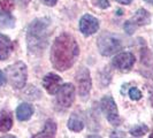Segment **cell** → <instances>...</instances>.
<instances>
[{"mask_svg": "<svg viewBox=\"0 0 153 138\" xmlns=\"http://www.w3.org/2000/svg\"><path fill=\"white\" fill-rule=\"evenodd\" d=\"M79 55V47L76 39L68 32H63L54 39L50 60L54 69L66 71L74 66Z\"/></svg>", "mask_w": 153, "mask_h": 138, "instance_id": "obj_1", "label": "cell"}, {"mask_svg": "<svg viewBox=\"0 0 153 138\" xmlns=\"http://www.w3.org/2000/svg\"><path fill=\"white\" fill-rule=\"evenodd\" d=\"M109 138H126V134L121 130H114L111 134Z\"/></svg>", "mask_w": 153, "mask_h": 138, "instance_id": "obj_21", "label": "cell"}, {"mask_svg": "<svg viewBox=\"0 0 153 138\" xmlns=\"http://www.w3.org/2000/svg\"><path fill=\"white\" fill-rule=\"evenodd\" d=\"M33 114V107L28 102H22L16 108V117L20 121H28Z\"/></svg>", "mask_w": 153, "mask_h": 138, "instance_id": "obj_14", "label": "cell"}, {"mask_svg": "<svg viewBox=\"0 0 153 138\" xmlns=\"http://www.w3.org/2000/svg\"><path fill=\"white\" fill-rule=\"evenodd\" d=\"M150 22H151L150 12H147L144 8H140L134 14V16L131 17L130 20L124 22L123 29L128 35H132L137 28L143 27V25H147V24H150Z\"/></svg>", "mask_w": 153, "mask_h": 138, "instance_id": "obj_6", "label": "cell"}, {"mask_svg": "<svg viewBox=\"0 0 153 138\" xmlns=\"http://www.w3.org/2000/svg\"><path fill=\"white\" fill-rule=\"evenodd\" d=\"M76 82H77V86H78V93L79 96L85 99L89 94H90V91H91V86H92V82H91V76H90V71L89 69L85 68V67H82L77 70L76 73Z\"/></svg>", "mask_w": 153, "mask_h": 138, "instance_id": "obj_7", "label": "cell"}, {"mask_svg": "<svg viewBox=\"0 0 153 138\" xmlns=\"http://www.w3.org/2000/svg\"><path fill=\"white\" fill-rule=\"evenodd\" d=\"M6 78L14 89H22L27 83L28 69L27 65L22 61L15 62L6 68Z\"/></svg>", "mask_w": 153, "mask_h": 138, "instance_id": "obj_3", "label": "cell"}, {"mask_svg": "<svg viewBox=\"0 0 153 138\" xmlns=\"http://www.w3.org/2000/svg\"><path fill=\"white\" fill-rule=\"evenodd\" d=\"M150 138H153V131L151 132V135H150Z\"/></svg>", "mask_w": 153, "mask_h": 138, "instance_id": "obj_30", "label": "cell"}, {"mask_svg": "<svg viewBox=\"0 0 153 138\" xmlns=\"http://www.w3.org/2000/svg\"><path fill=\"white\" fill-rule=\"evenodd\" d=\"M0 27L5 29H12L15 27V17L10 14V12L0 9Z\"/></svg>", "mask_w": 153, "mask_h": 138, "instance_id": "obj_17", "label": "cell"}, {"mask_svg": "<svg viewBox=\"0 0 153 138\" xmlns=\"http://www.w3.org/2000/svg\"><path fill=\"white\" fill-rule=\"evenodd\" d=\"M145 2H147V4H150V5H153V0H144Z\"/></svg>", "mask_w": 153, "mask_h": 138, "instance_id": "obj_28", "label": "cell"}, {"mask_svg": "<svg viewBox=\"0 0 153 138\" xmlns=\"http://www.w3.org/2000/svg\"><path fill=\"white\" fill-rule=\"evenodd\" d=\"M67 127H68L69 130L74 131V132H79L84 128V121L82 120V117L79 115H77L76 113H73L69 117Z\"/></svg>", "mask_w": 153, "mask_h": 138, "instance_id": "obj_16", "label": "cell"}, {"mask_svg": "<svg viewBox=\"0 0 153 138\" xmlns=\"http://www.w3.org/2000/svg\"><path fill=\"white\" fill-rule=\"evenodd\" d=\"M21 1H22L23 4H24V5H25V4H28V2H30L31 0H21Z\"/></svg>", "mask_w": 153, "mask_h": 138, "instance_id": "obj_29", "label": "cell"}, {"mask_svg": "<svg viewBox=\"0 0 153 138\" xmlns=\"http://www.w3.org/2000/svg\"><path fill=\"white\" fill-rule=\"evenodd\" d=\"M5 83H6V76H5V74L0 70V86L4 85Z\"/></svg>", "mask_w": 153, "mask_h": 138, "instance_id": "obj_24", "label": "cell"}, {"mask_svg": "<svg viewBox=\"0 0 153 138\" xmlns=\"http://www.w3.org/2000/svg\"><path fill=\"white\" fill-rule=\"evenodd\" d=\"M50 28L51 21L47 17H39L30 23L27 30V45L30 53L44 52L50 40Z\"/></svg>", "mask_w": 153, "mask_h": 138, "instance_id": "obj_2", "label": "cell"}, {"mask_svg": "<svg viewBox=\"0 0 153 138\" xmlns=\"http://www.w3.org/2000/svg\"><path fill=\"white\" fill-rule=\"evenodd\" d=\"M100 106H101V111L105 115V117L113 127H119L121 124L122 121H121V117L117 111V106L111 96H105L100 101Z\"/></svg>", "mask_w": 153, "mask_h": 138, "instance_id": "obj_5", "label": "cell"}, {"mask_svg": "<svg viewBox=\"0 0 153 138\" xmlns=\"http://www.w3.org/2000/svg\"><path fill=\"white\" fill-rule=\"evenodd\" d=\"M97 6H99L102 9L108 8L109 7V1L108 0H97Z\"/></svg>", "mask_w": 153, "mask_h": 138, "instance_id": "obj_22", "label": "cell"}, {"mask_svg": "<svg viewBox=\"0 0 153 138\" xmlns=\"http://www.w3.org/2000/svg\"><path fill=\"white\" fill-rule=\"evenodd\" d=\"M0 138H17V137L12 136V135H6V136H2V137H0Z\"/></svg>", "mask_w": 153, "mask_h": 138, "instance_id": "obj_26", "label": "cell"}, {"mask_svg": "<svg viewBox=\"0 0 153 138\" xmlns=\"http://www.w3.org/2000/svg\"><path fill=\"white\" fill-rule=\"evenodd\" d=\"M99 29V21L91 14H85L79 20V30L84 36H91Z\"/></svg>", "mask_w": 153, "mask_h": 138, "instance_id": "obj_10", "label": "cell"}, {"mask_svg": "<svg viewBox=\"0 0 153 138\" xmlns=\"http://www.w3.org/2000/svg\"><path fill=\"white\" fill-rule=\"evenodd\" d=\"M55 134H56V123L52 119H48L45 122L44 129L31 138H54Z\"/></svg>", "mask_w": 153, "mask_h": 138, "instance_id": "obj_12", "label": "cell"}, {"mask_svg": "<svg viewBox=\"0 0 153 138\" xmlns=\"http://www.w3.org/2000/svg\"><path fill=\"white\" fill-rule=\"evenodd\" d=\"M115 1H117L119 4H122V5H130L132 0H115Z\"/></svg>", "mask_w": 153, "mask_h": 138, "instance_id": "obj_25", "label": "cell"}, {"mask_svg": "<svg viewBox=\"0 0 153 138\" xmlns=\"http://www.w3.org/2000/svg\"><path fill=\"white\" fill-rule=\"evenodd\" d=\"M129 97H130L131 100H139L142 97H143V94H142V92L139 91V89L138 88H131L130 90H129Z\"/></svg>", "mask_w": 153, "mask_h": 138, "instance_id": "obj_20", "label": "cell"}, {"mask_svg": "<svg viewBox=\"0 0 153 138\" xmlns=\"http://www.w3.org/2000/svg\"><path fill=\"white\" fill-rule=\"evenodd\" d=\"M135 61H136V58L131 52H122L115 55L112 63L115 68L121 71H129L135 65Z\"/></svg>", "mask_w": 153, "mask_h": 138, "instance_id": "obj_9", "label": "cell"}, {"mask_svg": "<svg viewBox=\"0 0 153 138\" xmlns=\"http://www.w3.org/2000/svg\"><path fill=\"white\" fill-rule=\"evenodd\" d=\"M86 138H101L100 136H98V135H91V136H89V137Z\"/></svg>", "mask_w": 153, "mask_h": 138, "instance_id": "obj_27", "label": "cell"}, {"mask_svg": "<svg viewBox=\"0 0 153 138\" xmlns=\"http://www.w3.org/2000/svg\"><path fill=\"white\" fill-rule=\"evenodd\" d=\"M97 46L101 55L104 56H111L113 54L117 53L122 48V42L117 36L113 33L105 32L98 38Z\"/></svg>", "mask_w": 153, "mask_h": 138, "instance_id": "obj_4", "label": "cell"}, {"mask_svg": "<svg viewBox=\"0 0 153 138\" xmlns=\"http://www.w3.org/2000/svg\"><path fill=\"white\" fill-rule=\"evenodd\" d=\"M149 127L145 125V124H137L135 127H132L129 131V134L132 135L134 137H140V136H144L145 134L149 132Z\"/></svg>", "mask_w": 153, "mask_h": 138, "instance_id": "obj_18", "label": "cell"}, {"mask_svg": "<svg viewBox=\"0 0 153 138\" xmlns=\"http://www.w3.org/2000/svg\"><path fill=\"white\" fill-rule=\"evenodd\" d=\"M13 127V116L12 113L8 111H1L0 112V131L7 132Z\"/></svg>", "mask_w": 153, "mask_h": 138, "instance_id": "obj_15", "label": "cell"}, {"mask_svg": "<svg viewBox=\"0 0 153 138\" xmlns=\"http://www.w3.org/2000/svg\"><path fill=\"white\" fill-rule=\"evenodd\" d=\"M14 8V0H0V9L5 12H12Z\"/></svg>", "mask_w": 153, "mask_h": 138, "instance_id": "obj_19", "label": "cell"}, {"mask_svg": "<svg viewBox=\"0 0 153 138\" xmlns=\"http://www.w3.org/2000/svg\"><path fill=\"white\" fill-rule=\"evenodd\" d=\"M43 86L50 94H56L58 90L61 86V77L53 73H48L43 78Z\"/></svg>", "mask_w": 153, "mask_h": 138, "instance_id": "obj_11", "label": "cell"}, {"mask_svg": "<svg viewBox=\"0 0 153 138\" xmlns=\"http://www.w3.org/2000/svg\"><path fill=\"white\" fill-rule=\"evenodd\" d=\"M13 51V43L7 36L0 33V61L6 60Z\"/></svg>", "mask_w": 153, "mask_h": 138, "instance_id": "obj_13", "label": "cell"}, {"mask_svg": "<svg viewBox=\"0 0 153 138\" xmlns=\"http://www.w3.org/2000/svg\"><path fill=\"white\" fill-rule=\"evenodd\" d=\"M75 100V86L70 83H66L60 86L56 92V102L59 106L68 108Z\"/></svg>", "mask_w": 153, "mask_h": 138, "instance_id": "obj_8", "label": "cell"}, {"mask_svg": "<svg viewBox=\"0 0 153 138\" xmlns=\"http://www.w3.org/2000/svg\"><path fill=\"white\" fill-rule=\"evenodd\" d=\"M44 5H46V6H50V7H53V6H55V4L58 2V0H40Z\"/></svg>", "mask_w": 153, "mask_h": 138, "instance_id": "obj_23", "label": "cell"}]
</instances>
